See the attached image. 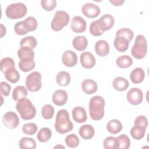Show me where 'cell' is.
<instances>
[{
  "instance_id": "cell-28",
  "label": "cell",
  "mask_w": 149,
  "mask_h": 149,
  "mask_svg": "<svg viewBox=\"0 0 149 149\" xmlns=\"http://www.w3.org/2000/svg\"><path fill=\"white\" fill-rule=\"evenodd\" d=\"M19 69L24 72H28L35 68V62L34 59H22L18 63Z\"/></svg>"
},
{
  "instance_id": "cell-39",
  "label": "cell",
  "mask_w": 149,
  "mask_h": 149,
  "mask_svg": "<svg viewBox=\"0 0 149 149\" xmlns=\"http://www.w3.org/2000/svg\"><path fill=\"white\" fill-rule=\"evenodd\" d=\"M65 143L70 148L77 147L79 144V139L75 134H70L68 135L65 140Z\"/></svg>"
},
{
  "instance_id": "cell-19",
  "label": "cell",
  "mask_w": 149,
  "mask_h": 149,
  "mask_svg": "<svg viewBox=\"0 0 149 149\" xmlns=\"http://www.w3.org/2000/svg\"><path fill=\"white\" fill-rule=\"evenodd\" d=\"M79 135L84 140H90L93 137L95 134L94 127L90 125H84L79 130Z\"/></svg>"
},
{
  "instance_id": "cell-33",
  "label": "cell",
  "mask_w": 149,
  "mask_h": 149,
  "mask_svg": "<svg viewBox=\"0 0 149 149\" xmlns=\"http://www.w3.org/2000/svg\"><path fill=\"white\" fill-rule=\"evenodd\" d=\"M90 33L94 36H100L105 31L98 20L91 22L89 27Z\"/></svg>"
},
{
  "instance_id": "cell-1",
  "label": "cell",
  "mask_w": 149,
  "mask_h": 149,
  "mask_svg": "<svg viewBox=\"0 0 149 149\" xmlns=\"http://www.w3.org/2000/svg\"><path fill=\"white\" fill-rule=\"evenodd\" d=\"M56 131L60 134H65L72 131L73 125L70 120L69 113L66 109L59 110L56 113L54 125Z\"/></svg>"
},
{
  "instance_id": "cell-31",
  "label": "cell",
  "mask_w": 149,
  "mask_h": 149,
  "mask_svg": "<svg viewBox=\"0 0 149 149\" xmlns=\"http://www.w3.org/2000/svg\"><path fill=\"white\" fill-rule=\"evenodd\" d=\"M145 133L146 128L139 125H134L130 131L131 136L137 140L143 139L145 135Z\"/></svg>"
},
{
  "instance_id": "cell-44",
  "label": "cell",
  "mask_w": 149,
  "mask_h": 149,
  "mask_svg": "<svg viewBox=\"0 0 149 149\" xmlns=\"http://www.w3.org/2000/svg\"><path fill=\"white\" fill-rule=\"evenodd\" d=\"M40 3L42 8L47 11L52 10L56 6L55 0H41Z\"/></svg>"
},
{
  "instance_id": "cell-41",
  "label": "cell",
  "mask_w": 149,
  "mask_h": 149,
  "mask_svg": "<svg viewBox=\"0 0 149 149\" xmlns=\"http://www.w3.org/2000/svg\"><path fill=\"white\" fill-rule=\"evenodd\" d=\"M54 108L51 105L46 104L42 108L41 115L44 119H50L54 116Z\"/></svg>"
},
{
  "instance_id": "cell-9",
  "label": "cell",
  "mask_w": 149,
  "mask_h": 149,
  "mask_svg": "<svg viewBox=\"0 0 149 149\" xmlns=\"http://www.w3.org/2000/svg\"><path fill=\"white\" fill-rule=\"evenodd\" d=\"M126 98L130 104L133 105H137L141 104L143 101V93L140 88L133 87L127 93Z\"/></svg>"
},
{
  "instance_id": "cell-6",
  "label": "cell",
  "mask_w": 149,
  "mask_h": 149,
  "mask_svg": "<svg viewBox=\"0 0 149 149\" xmlns=\"http://www.w3.org/2000/svg\"><path fill=\"white\" fill-rule=\"evenodd\" d=\"M70 16L64 10H58L55 12L51 22V29L55 31H59L68 24Z\"/></svg>"
},
{
  "instance_id": "cell-34",
  "label": "cell",
  "mask_w": 149,
  "mask_h": 149,
  "mask_svg": "<svg viewBox=\"0 0 149 149\" xmlns=\"http://www.w3.org/2000/svg\"><path fill=\"white\" fill-rule=\"evenodd\" d=\"M37 41L34 37L27 36L23 38L20 41V47H27L34 49L37 47Z\"/></svg>"
},
{
  "instance_id": "cell-13",
  "label": "cell",
  "mask_w": 149,
  "mask_h": 149,
  "mask_svg": "<svg viewBox=\"0 0 149 149\" xmlns=\"http://www.w3.org/2000/svg\"><path fill=\"white\" fill-rule=\"evenodd\" d=\"M62 61L66 66L73 67L77 62V54L72 50H67L62 54Z\"/></svg>"
},
{
  "instance_id": "cell-37",
  "label": "cell",
  "mask_w": 149,
  "mask_h": 149,
  "mask_svg": "<svg viewBox=\"0 0 149 149\" xmlns=\"http://www.w3.org/2000/svg\"><path fill=\"white\" fill-rule=\"evenodd\" d=\"M23 24L26 30L29 31H34L37 28V21L34 17L29 16L23 20Z\"/></svg>"
},
{
  "instance_id": "cell-7",
  "label": "cell",
  "mask_w": 149,
  "mask_h": 149,
  "mask_svg": "<svg viewBox=\"0 0 149 149\" xmlns=\"http://www.w3.org/2000/svg\"><path fill=\"white\" fill-rule=\"evenodd\" d=\"M26 86L28 90L31 92L39 91L42 86L41 73L34 71L28 74L26 77Z\"/></svg>"
},
{
  "instance_id": "cell-20",
  "label": "cell",
  "mask_w": 149,
  "mask_h": 149,
  "mask_svg": "<svg viewBox=\"0 0 149 149\" xmlns=\"http://www.w3.org/2000/svg\"><path fill=\"white\" fill-rule=\"evenodd\" d=\"M73 47L79 51H82L86 49L88 45L87 39L83 36H76L72 41Z\"/></svg>"
},
{
  "instance_id": "cell-38",
  "label": "cell",
  "mask_w": 149,
  "mask_h": 149,
  "mask_svg": "<svg viewBox=\"0 0 149 149\" xmlns=\"http://www.w3.org/2000/svg\"><path fill=\"white\" fill-rule=\"evenodd\" d=\"M103 146L105 149H118L119 143L117 138L112 136L106 137L103 142Z\"/></svg>"
},
{
  "instance_id": "cell-24",
  "label": "cell",
  "mask_w": 149,
  "mask_h": 149,
  "mask_svg": "<svg viewBox=\"0 0 149 149\" xmlns=\"http://www.w3.org/2000/svg\"><path fill=\"white\" fill-rule=\"evenodd\" d=\"M123 128L122 123L118 119H113L108 122L107 125V130L112 134L119 133Z\"/></svg>"
},
{
  "instance_id": "cell-35",
  "label": "cell",
  "mask_w": 149,
  "mask_h": 149,
  "mask_svg": "<svg viewBox=\"0 0 149 149\" xmlns=\"http://www.w3.org/2000/svg\"><path fill=\"white\" fill-rule=\"evenodd\" d=\"M0 68L1 71L5 73L8 70L15 68V62L12 58L5 57L1 61Z\"/></svg>"
},
{
  "instance_id": "cell-10",
  "label": "cell",
  "mask_w": 149,
  "mask_h": 149,
  "mask_svg": "<svg viewBox=\"0 0 149 149\" xmlns=\"http://www.w3.org/2000/svg\"><path fill=\"white\" fill-rule=\"evenodd\" d=\"M81 12L85 16L88 18H95L100 15L101 10L98 6L94 3L88 2L85 3L82 6Z\"/></svg>"
},
{
  "instance_id": "cell-17",
  "label": "cell",
  "mask_w": 149,
  "mask_h": 149,
  "mask_svg": "<svg viewBox=\"0 0 149 149\" xmlns=\"http://www.w3.org/2000/svg\"><path fill=\"white\" fill-rule=\"evenodd\" d=\"M81 88L86 94H92L97 91L98 84L93 80L86 79L81 83Z\"/></svg>"
},
{
  "instance_id": "cell-48",
  "label": "cell",
  "mask_w": 149,
  "mask_h": 149,
  "mask_svg": "<svg viewBox=\"0 0 149 149\" xmlns=\"http://www.w3.org/2000/svg\"><path fill=\"white\" fill-rule=\"evenodd\" d=\"M110 3L113 4L114 6H120L122 5L124 2V0H109Z\"/></svg>"
},
{
  "instance_id": "cell-40",
  "label": "cell",
  "mask_w": 149,
  "mask_h": 149,
  "mask_svg": "<svg viewBox=\"0 0 149 149\" xmlns=\"http://www.w3.org/2000/svg\"><path fill=\"white\" fill-rule=\"evenodd\" d=\"M116 36H121L127 39L129 42L132 40L134 37L133 31L128 28H122L119 29L116 33Z\"/></svg>"
},
{
  "instance_id": "cell-16",
  "label": "cell",
  "mask_w": 149,
  "mask_h": 149,
  "mask_svg": "<svg viewBox=\"0 0 149 149\" xmlns=\"http://www.w3.org/2000/svg\"><path fill=\"white\" fill-rule=\"evenodd\" d=\"M96 54L99 56H105L109 52V45L107 41L101 40L96 42L94 46Z\"/></svg>"
},
{
  "instance_id": "cell-45",
  "label": "cell",
  "mask_w": 149,
  "mask_h": 149,
  "mask_svg": "<svg viewBox=\"0 0 149 149\" xmlns=\"http://www.w3.org/2000/svg\"><path fill=\"white\" fill-rule=\"evenodd\" d=\"M14 30L15 33L19 36H23L26 34L27 33H29L25 29L24 24H23V21H20L17 22L15 26H14Z\"/></svg>"
},
{
  "instance_id": "cell-46",
  "label": "cell",
  "mask_w": 149,
  "mask_h": 149,
  "mask_svg": "<svg viewBox=\"0 0 149 149\" xmlns=\"http://www.w3.org/2000/svg\"><path fill=\"white\" fill-rule=\"evenodd\" d=\"M134 125H139V126H142V127L146 129L148 126L147 118L146 116H143V115L139 116L134 119Z\"/></svg>"
},
{
  "instance_id": "cell-12",
  "label": "cell",
  "mask_w": 149,
  "mask_h": 149,
  "mask_svg": "<svg viewBox=\"0 0 149 149\" xmlns=\"http://www.w3.org/2000/svg\"><path fill=\"white\" fill-rule=\"evenodd\" d=\"M80 63L85 69L93 68L96 63L95 58L93 54L90 52H84L80 55Z\"/></svg>"
},
{
  "instance_id": "cell-18",
  "label": "cell",
  "mask_w": 149,
  "mask_h": 149,
  "mask_svg": "<svg viewBox=\"0 0 149 149\" xmlns=\"http://www.w3.org/2000/svg\"><path fill=\"white\" fill-rule=\"evenodd\" d=\"M145 78V72L144 70L140 67L134 69L130 74V79L132 83L139 84L141 83Z\"/></svg>"
},
{
  "instance_id": "cell-14",
  "label": "cell",
  "mask_w": 149,
  "mask_h": 149,
  "mask_svg": "<svg viewBox=\"0 0 149 149\" xmlns=\"http://www.w3.org/2000/svg\"><path fill=\"white\" fill-rule=\"evenodd\" d=\"M52 100L56 105L62 106L66 103L68 100V93L63 90H56L52 94Z\"/></svg>"
},
{
  "instance_id": "cell-15",
  "label": "cell",
  "mask_w": 149,
  "mask_h": 149,
  "mask_svg": "<svg viewBox=\"0 0 149 149\" xmlns=\"http://www.w3.org/2000/svg\"><path fill=\"white\" fill-rule=\"evenodd\" d=\"M72 115L73 120L77 123H83L87 120V113L82 107H76L72 111Z\"/></svg>"
},
{
  "instance_id": "cell-8",
  "label": "cell",
  "mask_w": 149,
  "mask_h": 149,
  "mask_svg": "<svg viewBox=\"0 0 149 149\" xmlns=\"http://www.w3.org/2000/svg\"><path fill=\"white\" fill-rule=\"evenodd\" d=\"M2 122L6 128L9 129H13L17 127L20 120L19 116L15 112L9 111L3 115Z\"/></svg>"
},
{
  "instance_id": "cell-30",
  "label": "cell",
  "mask_w": 149,
  "mask_h": 149,
  "mask_svg": "<svg viewBox=\"0 0 149 149\" xmlns=\"http://www.w3.org/2000/svg\"><path fill=\"white\" fill-rule=\"evenodd\" d=\"M116 63L120 68H127L133 64V59L129 55H122L117 58Z\"/></svg>"
},
{
  "instance_id": "cell-26",
  "label": "cell",
  "mask_w": 149,
  "mask_h": 149,
  "mask_svg": "<svg viewBox=\"0 0 149 149\" xmlns=\"http://www.w3.org/2000/svg\"><path fill=\"white\" fill-rule=\"evenodd\" d=\"M27 95V91L23 86L16 87L12 91V98L14 101H18L20 100L26 98Z\"/></svg>"
},
{
  "instance_id": "cell-25",
  "label": "cell",
  "mask_w": 149,
  "mask_h": 149,
  "mask_svg": "<svg viewBox=\"0 0 149 149\" xmlns=\"http://www.w3.org/2000/svg\"><path fill=\"white\" fill-rule=\"evenodd\" d=\"M71 80L70 74L66 71L59 72L56 77V81L59 86H66L69 85Z\"/></svg>"
},
{
  "instance_id": "cell-43",
  "label": "cell",
  "mask_w": 149,
  "mask_h": 149,
  "mask_svg": "<svg viewBox=\"0 0 149 149\" xmlns=\"http://www.w3.org/2000/svg\"><path fill=\"white\" fill-rule=\"evenodd\" d=\"M38 129L37 125L34 123H27L24 124L22 127L23 132L27 135L34 134Z\"/></svg>"
},
{
  "instance_id": "cell-36",
  "label": "cell",
  "mask_w": 149,
  "mask_h": 149,
  "mask_svg": "<svg viewBox=\"0 0 149 149\" xmlns=\"http://www.w3.org/2000/svg\"><path fill=\"white\" fill-rule=\"evenodd\" d=\"M5 79L9 82L12 83H17L20 79V74L18 71L14 68H12L8 71H6L5 73Z\"/></svg>"
},
{
  "instance_id": "cell-4",
  "label": "cell",
  "mask_w": 149,
  "mask_h": 149,
  "mask_svg": "<svg viewBox=\"0 0 149 149\" xmlns=\"http://www.w3.org/2000/svg\"><path fill=\"white\" fill-rule=\"evenodd\" d=\"M147 52V42L145 37L141 34L137 36L134 43L132 48V56L137 59L145 57Z\"/></svg>"
},
{
  "instance_id": "cell-3",
  "label": "cell",
  "mask_w": 149,
  "mask_h": 149,
  "mask_svg": "<svg viewBox=\"0 0 149 149\" xmlns=\"http://www.w3.org/2000/svg\"><path fill=\"white\" fill-rule=\"evenodd\" d=\"M16 109L20 113L22 119L27 120L34 118L36 114V109L31 101L26 98L17 101Z\"/></svg>"
},
{
  "instance_id": "cell-2",
  "label": "cell",
  "mask_w": 149,
  "mask_h": 149,
  "mask_svg": "<svg viewBox=\"0 0 149 149\" xmlns=\"http://www.w3.org/2000/svg\"><path fill=\"white\" fill-rule=\"evenodd\" d=\"M105 101L101 96L95 95L89 101V113L92 119L101 120L104 115V107Z\"/></svg>"
},
{
  "instance_id": "cell-29",
  "label": "cell",
  "mask_w": 149,
  "mask_h": 149,
  "mask_svg": "<svg viewBox=\"0 0 149 149\" xmlns=\"http://www.w3.org/2000/svg\"><path fill=\"white\" fill-rule=\"evenodd\" d=\"M19 146L21 149H35L36 143L33 138L24 137L20 140Z\"/></svg>"
},
{
  "instance_id": "cell-47",
  "label": "cell",
  "mask_w": 149,
  "mask_h": 149,
  "mask_svg": "<svg viewBox=\"0 0 149 149\" xmlns=\"http://www.w3.org/2000/svg\"><path fill=\"white\" fill-rule=\"evenodd\" d=\"M11 86L8 83L1 81L0 83V91L1 94L4 96H8L10 91Z\"/></svg>"
},
{
  "instance_id": "cell-21",
  "label": "cell",
  "mask_w": 149,
  "mask_h": 149,
  "mask_svg": "<svg viewBox=\"0 0 149 149\" xmlns=\"http://www.w3.org/2000/svg\"><path fill=\"white\" fill-rule=\"evenodd\" d=\"M113 45L118 51L125 52L129 48V41L123 37L116 36L113 40Z\"/></svg>"
},
{
  "instance_id": "cell-22",
  "label": "cell",
  "mask_w": 149,
  "mask_h": 149,
  "mask_svg": "<svg viewBox=\"0 0 149 149\" xmlns=\"http://www.w3.org/2000/svg\"><path fill=\"white\" fill-rule=\"evenodd\" d=\"M104 31L110 30L113 26L115 23L114 17L110 14H105L102 15L98 19Z\"/></svg>"
},
{
  "instance_id": "cell-23",
  "label": "cell",
  "mask_w": 149,
  "mask_h": 149,
  "mask_svg": "<svg viewBox=\"0 0 149 149\" xmlns=\"http://www.w3.org/2000/svg\"><path fill=\"white\" fill-rule=\"evenodd\" d=\"M129 86V83L127 79L123 77H117L112 81L113 87L117 91H123L126 90Z\"/></svg>"
},
{
  "instance_id": "cell-11",
  "label": "cell",
  "mask_w": 149,
  "mask_h": 149,
  "mask_svg": "<svg viewBox=\"0 0 149 149\" xmlns=\"http://www.w3.org/2000/svg\"><path fill=\"white\" fill-rule=\"evenodd\" d=\"M86 22L81 16H75L72 19L70 27L73 31L76 33L84 32L86 29Z\"/></svg>"
},
{
  "instance_id": "cell-5",
  "label": "cell",
  "mask_w": 149,
  "mask_h": 149,
  "mask_svg": "<svg viewBox=\"0 0 149 149\" xmlns=\"http://www.w3.org/2000/svg\"><path fill=\"white\" fill-rule=\"evenodd\" d=\"M27 12L25 4L22 2H17L9 5L5 10L7 17L10 19H17L24 17Z\"/></svg>"
},
{
  "instance_id": "cell-32",
  "label": "cell",
  "mask_w": 149,
  "mask_h": 149,
  "mask_svg": "<svg viewBox=\"0 0 149 149\" xmlns=\"http://www.w3.org/2000/svg\"><path fill=\"white\" fill-rule=\"evenodd\" d=\"M52 136V132L48 127H42L38 132L37 138L40 142L48 141Z\"/></svg>"
},
{
  "instance_id": "cell-27",
  "label": "cell",
  "mask_w": 149,
  "mask_h": 149,
  "mask_svg": "<svg viewBox=\"0 0 149 149\" xmlns=\"http://www.w3.org/2000/svg\"><path fill=\"white\" fill-rule=\"evenodd\" d=\"M17 56L20 60L34 59V52L31 48L20 47L17 51Z\"/></svg>"
},
{
  "instance_id": "cell-42",
  "label": "cell",
  "mask_w": 149,
  "mask_h": 149,
  "mask_svg": "<svg viewBox=\"0 0 149 149\" xmlns=\"http://www.w3.org/2000/svg\"><path fill=\"white\" fill-rule=\"evenodd\" d=\"M119 143V148L128 149L130 146V140L126 134H121L117 137Z\"/></svg>"
}]
</instances>
